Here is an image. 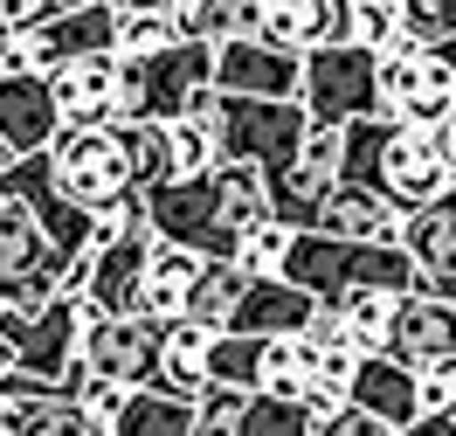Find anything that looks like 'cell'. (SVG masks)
Wrapping results in <instances>:
<instances>
[{
    "label": "cell",
    "instance_id": "6da1fadb",
    "mask_svg": "<svg viewBox=\"0 0 456 436\" xmlns=\"http://www.w3.org/2000/svg\"><path fill=\"white\" fill-rule=\"evenodd\" d=\"M346 187H367V194H380L395 208L401 222H415V215H428V208H443L456 194V174L443 167L428 132L367 118V125L346 132Z\"/></svg>",
    "mask_w": 456,
    "mask_h": 436
},
{
    "label": "cell",
    "instance_id": "7a4b0ae2",
    "mask_svg": "<svg viewBox=\"0 0 456 436\" xmlns=\"http://www.w3.org/2000/svg\"><path fill=\"white\" fill-rule=\"evenodd\" d=\"M284 284H297L318 305H346L360 291H380V298H415L422 277L401 243H332V235H290L284 257Z\"/></svg>",
    "mask_w": 456,
    "mask_h": 436
},
{
    "label": "cell",
    "instance_id": "3957f363",
    "mask_svg": "<svg viewBox=\"0 0 456 436\" xmlns=\"http://www.w3.org/2000/svg\"><path fill=\"white\" fill-rule=\"evenodd\" d=\"M84 333H90V305L77 291H62L42 312H7L0 319V340L14 347V374L62 388V395L84 388Z\"/></svg>",
    "mask_w": 456,
    "mask_h": 436
},
{
    "label": "cell",
    "instance_id": "277c9868",
    "mask_svg": "<svg viewBox=\"0 0 456 436\" xmlns=\"http://www.w3.org/2000/svg\"><path fill=\"white\" fill-rule=\"evenodd\" d=\"M200 90H215V49L180 42L167 56L118 62V125H180Z\"/></svg>",
    "mask_w": 456,
    "mask_h": 436
},
{
    "label": "cell",
    "instance_id": "5b68a950",
    "mask_svg": "<svg viewBox=\"0 0 456 436\" xmlns=\"http://www.w3.org/2000/svg\"><path fill=\"white\" fill-rule=\"evenodd\" d=\"M77 270H84V263H69L56 243H49V229L35 222V208L14 202V194L0 187V291L14 298V312L56 305L62 291H77Z\"/></svg>",
    "mask_w": 456,
    "mask_h": 436
},
{
    "label": "cell",
    "instance_id": "8992f818",
    "mask_svg": "<svg viewBox=\"0 0 456 436\" xmlns=\"http://www.w3.org/2000/svg\"><path fill=\"white\" fill-rule=\"evenodd\" d=\"M215 139H222L228 167H256V174H290V160L312 139V111L305 104H256V97H222L215 111Z\"/></svg>",
    "mask_w": 456,
    "mask_h": 436
},
{
    "label": "cell",
    "instance_id": "52a82bcc",
    "mask_svg": "<svg viewBox=\"0 0 456 436\" xmlns=\"http://www.w3.org/2000/svg\"><path fill=\"white\" fill-rule=\"evenodd\" d=\"M145 222L159 243L173 250H194L200 263H235V229H228V208H222V174L208 180H167L145 194Z\"/></svg>",
    "mask_w": 456,
    "mask_h": 436
},
{
    "label": "cell",
    "instance_id": "ba28073f",
    "mask_svg": "<svg viewBox=\"0 0 456 436\" xmlns=\"http://www.w3.org/2000/svg\"><path fill=\"white\" fill-rule=\"evenodd\" d=\"M312 125H332V132H353L380 118V56L346 42V49H325V56H305V97H297Z\"/></svg>",
    "mask_w": 456,
    "mask_h": 436
},
{
    "label": "cell",
    "instance_id": "9c48e42d",
    "mask_svg": "<svg viewBox=\"0 0 456 436\" xmlns=\"http://www.w3.org/2000/svg\"><path fill=\"white\" fill-rule=\"evenodd\" d=\"M49 160H56V180L62 194L84 208V215H111L125 202H145L139 180H132V160H125V139L111 132H62L49 145Z\"/></svg>",
    "mask_w": 456,
    "mask_h": 436
},
{
    "label": "cell",
    "instance_id": "30bf717a",
    "mask_svg": "<svg viewBox=\"0 0 456 436\" xmlns=\"http://www.w3.org/2000/svg\"><path fill=\"white\" fill-rule=\"evenodd\" d=\"M159 367H167V325L159 319H90L84 333V374L111 381V388H159Z\"/></svg>",
    "mask_w": 456,
    "mask_h": 436
},
{
    "label": "cell",
    "instance_id": "8fae6325",
    "mask_svg": "<svg viewBox=\"0 0 456 436\" xmlns=\"http://www.w3.org/2000/svg\"><path fill=\"white\" fill-rule=\"evenodd\" d=\"M152 222L125 229L118 243H97L90 263L77 270V298L90 305V319H139L145 305V263H152Z\"/></svg>",
    "mask_w": 456,
    "mask_h": 436
},
{
    "label": "cell",
    "instance_id": "7c38bea8",
    "mask_svg": "<svg viewBox=\"0 0 456 436\" xmlns=\"http://www.w3.org/2000/svg\"><path fill=\"white\" fill-rule=\"evenodd\" d=\"M380 118L387 125H408V132H443L456 118V77L450 62L422 49V56L380 62Z\"/></svg>",
    "mask_w": 456,
    "mask_h": 436
},
{
    "label": "cell",
    "instance_id": "4fadbf2b",
    "mask_svg": "<svg viewBox=\"0 0 456 436\" xmlns=\"http://www.w3.org/2000/svg\"><path fill=\"white\" fill-rule=\"evenodd\" d=\"M215 90L222 97H256V104H297L305 97V56L270 49V42H228L215 49Z\"/></svg>",
    "mask_w": 456,
    "mask_h": 436
},
{
    "label": "cell",
    "instance_id": "5bb4252c",
    "mask_svg": "<svg viewBox=\"0 0 456 436\" xmlns=\"http://www.w3.org/2000/svg\"><path fill=\"white\" fill-rule=\"evenodd\" d=\"M62 139V111L49 77H0V152L7 160H42Z\"/></svg>",
    "mask_w": 456,
    "mask_h": 436
},
{
    "label": "cell",
    "instance_id": "9a60e30c",
    "mask_svg": "<svg viewBox=\"0 0 456 436\" xmlns=\"http://www.w3.org/2000/svg\"><path fill=\"white\" fill-rule=\"evenodd\" d=\"M387 360H401L408 374H428V367L456 360V298H428V291L401 298V305H395Z\"/></svg>",
    "mask_w": 456,
    "mask_h": 436
},
{
    "label": "cell",
    "instance_id": "2e32d148",
    "mask_svg": "<svg viewBox=\"0 0 456 436\" xmlns=\"http://www.w3.org/2000/svg\"><path fill=\"white\" fill-rule=\"evenodd\" d=\"M62 132H111L118 125V56H90L49 77Z\"/></svg>",
    "mask_w": 456,
    "mask_h": 436
},
{
    "label": "cell",
    "instance_id": "e0dca14e",
    "mask_svg": "<svg viewBox=\"0 0 456 436\" xmlns=\"http://www.w3.org/2000/svg\"><path fill=\"white\" fill-rule=\"evenodd\" d=\"M0 436H90V423H84V402H77V395L14 374L0 388Z\"/></svg>",
    "mask_w": 456,
    "mask_h": 436
},
{
    "label": "cell",
    "instance_id": "ac0fdd59",
    "mask_svg": "<svg viewBox=\"0 0 456 436\" xmlns=\"http://www.w3.org/2000/svg\"><path fill=\"white\" fill-rule=\"evenodd\" d=\"M312 312H318V298H305V291L284 284V277H263V284L242 291L228 333H235V340H297V333L312 325Z\"/></svg>",
    "mask_w": 456,
    "mask_h": 436
},
{
    "label": "cell",
    "instance_id": "d6986e66",
    "mask_svg": "<svg viewBox=\"0 0 456 436\" xmlns=\"http://www.w3.org/2000/svg\"><path fill=\"white\" fill-rule=\"evenodd\" d=\"M353 408H367L373 423H387V430H415L422 423V374H408L401 360H360L353 367Z\"/></svg>",
    "mask_w": 456,
    "mask_h": 436
},
{
    "label": "cell",
    "instance_id": "ffe728a7",
    "mask_svg": "<svg viewBox=\"0 0 456 436\" xmlns=\"http://www.w3.org/2000/svg\"><path fill=\"white\" fill-rule=\"evenodd\" d=\"M401 250H408V263H415V277H422L428 298H456V194L443 208L415 215V222L401 229Z\"/></svg>",
    "mask_w": 456,
    "mask_h": 436
},
{
    "label": "cell",
    "instance_id": "44dd1931",
    "mask_svg": "<svg viewBox=\"0 0 456 436\" xmlns=\"http://www.w3.org/2000/svg\"><path fill=\"white\" fill-rule=\"evenodd\" d=\"M401 222L395 208L380 202V194H367V187H346L325 202V215H318V235H332V243H401Z\"/></svg>",
    "mask_w": 456,
    "mask_h": 436
},
{
    "label": "cell",
    "instance_id": "7402d4cb",
    "mask_svg": "<svg viewBox=\"0 0 456 436\" xmlns=\"http://www.w3.org/2000/svg\"><path fill=\"white\" fill-rule=\"evenodd\" d=\"M200 270H208V263H200L194 250L152 243V263H145V305H139V312H145V319H159V325L187 319V298H194Z\"/></svg>",
    "mask_w": 456,
    "mask_h": 436
},
{
    "label": "cell",
    "instance_id": "603a6c76",
    "mask_svg": "<svg viewBox=\"0 0 456 436\" xmlns=\"http://www.w3.org/2000/svg\"><path fill=\"white\" fill-rule=\"evenodd\" d=\"M215 340H222V333H208V325H194V319H173L167 325V367H159V388L180 395V402H200V395H208Z\"/></svg>",
    "mask_w": 456,
    "mask_h": 436
},
{
    "label": "cell",
    "instance_id": "cb8c5ba5",
    "mask_svg": "<svg viewBox=\"0 0 456 436\" xmlns=\"http://www.w3.org/2000/svg\"><path fill=\"white\" fill-rule=\"evenodd\" d=\"M187 42V21L180 7H118V62H145V56H167Z\"/></svg>",
    "mask_w": 456,
    "mask_h": 436
},
{
    "label": "cell",
    "instance_id": "d4e9b609",
    "mask_svg": "<svg viewBox=\"0 0 456 436\" xmlns=\"http://www.w3.org/2000/svg\"><path fill=\"white\" fill-rule=\"evenodd\" d=\"M325 374V360L305 347V333L297 340H270L263 347V374H256V395H277V402H305V388Z\"/></svg>",
    "mask_w": 456,
    "mask_h": 436
},
{
    "label": "cell",
    "instance_id": "484cf974",
    "mask_svg": "<svg viewBox=\"0 0 456 436\" xmlns=\"http://www.w3.org/2000/svg\"><path fill=\"white\" fill-rule=\"evenodd\" d=\"M249 284H256V277H249L242 263H208L200 284H194V298H187V319L208 325V333H228V319H235V305H242Z\"/></svg>",
    "mask_w": 456,
    "mask_h": 436
},
{
    "label": "cell",
    "instance_id": "4316f807",
    "mask_svg": "<svg viewBox=\"0 0 456 436\" xmlns=\"http://www.w3.org/2000/svg\"><path fill=\"white\" fill-rule=\"evenodd\" d=\"M111 436H194V402H180L167 388H139Z\"/></svg>",
    "mask_w": 456,
    "mask_h": 436
},
{
    "label": "cell",
    "instance_id": "83f0119b",
    "mask_svg": "<svg viewBox=\"0 0 456 436\" xmlns=\"http://www.w3.org/2000/svg\"><path fill=\"white\" fill-rule=\"evenodd\" d=\"M167 167L173 180H208L222 174V139H215V125H194V118H180V125H167Z\"/></svg>",
    "mask_w": 456,
    "mask_h": 436
},
{
    "label": "cell",
    "instance_id": "f1b7e54d",
    "mask_svg": "<svg viewBox=\"0 0 456 436\" xmlns=\"http://www.w3.org/2000/svg\"><path fill=\"white\" fill-rule=\"evenodd\" d=\"M395 305L401 298H380V291H360V298L339 305V319H346V333H353V353H360V360H380V353H387V340H395Z\"/></svg>",
    "mask_w": 456,
    "mask_h": 436
},
{
    "label": "cell",
    "instance_id": "f546056e",
    "mask_svg": "<svg viewBox=\"0 0 456 436\" xmlns=\"http://www.w3.org/2000/svg\"><path fill=\"white\" fill-rule=\"evenodd\" d=\"M263 347H270V340H235V333H222V340H215V360H208V388H235V395H256Z\"/></svg>",
    "mask_w": 456,
    "mask_h": 436
},
{
    "label": "cell",
    "instance_id": "4dcf8cb0",
    "mask_svg": "<svg viewBox=\"0 0 456 436\" xmlns=\"http://www.w3.org/2000/svg\"><path fill=\"white\" fill-rule=\"evenodd\" d=\"M118 139H125V160H132L139 194H152V187H167V180H173V167H167V125H118Z\"/></svg>",
    "mask_w": 456,
    "mask_h": 436
},
{
    "label": "cell",
    "instance_id": "1f68e13d",
    "mask_svg": "<svg viewBox=\"0 0 456 436\" xmlns=\"http://www.w3.org/2000/svg\"><path fill=\"white\" fill-rule=\"evenodd\" d=\"M235 436H318V423H312V415H305L297 402H277V395H249V408H242Z\"/></svg>",
    "mask_w": 456,
    "mask_h": 436
},
{
    "label": "cell",
    "instance_id": "d6a6232c",
    "mask_svg": "<svg viewBox=\"0 0 456 436\" xmlns=\"http://www.w3.org/2000/svg\"><path fill=\"white\" fill-rule=\"evenodd\" d=\"M401 29L415 35V49L456 42V0H401Z\"/></svg>",
    "mask_w": 456,
    "mask_h": 436
},
{
    "label": "cell",
    "instance_id": "836d02e7",
    "mask_svg": "<svg viewBox=\"0 0 456 436\" xmlns=\"http://www.w3.org/2000/svg\"><path fill=\"white\" fill-rule=\"evenodd\" d=\"M353 42L373 56L387 42H401V0H353Z\"/></svg>",
    "mask_w": 456,
    "mask_h": 436
},
{
    "label": "cell",
    "instance_id": "e575fe53",
    "mask_svg": "<svg viewBox=\"0 0 456 436\" xmlns=\"http://www.w3.org/2000/svg\"><path fill=\"white\" fill-rule=\"evenodd\" d=\"M284 257H290V229H284V222H270V229H256L249 243H242V257H235V263L263 284V277H284Z\"/></svg>",
    "mask_w": 456,
    "mask_h": 436
},
{
    "label": "cell",
    "instance_id": "d590c367",
    "mask_svg": "<svg viewBox=\"0 0 456 436\" xmlns=\"http://www.w3.org/2000/svg\"><path fill=\"white\" fill-rule=\"evenodd\" d=\"M242 408H249V395H235V388H208V395L194 402V436H235Z\"/></svg>",
    "mask_w": 456,
    "mask_h": 436
},
{
    "label": "cell",
    "instance_id": "8d00e7d4",
    "mask_svg": "<svg viewBox=\"0 0 456 436\" xmlns=\"http://www.w3.org/2000/svg\"><path fill=\"white\" fill-rule=\"evenodd\" d=\"M450 408H456V360H443L422 374V415H450Z\"/></svg>",
    "mask_w": 456,
    "mask_h": 436
},
{
    "label": "cell",
    "instance_id": "74e56055",
    "mask_svg": "<svg viewBox=\"0 0 456 436\" xmlns=\"http://www.w3.org/2000/svg\"><path fill=\"white\" fill-rule=\"evenodd\" d=\"M318 436H395V430L373 423L367 408H346V415H332V423H318Z\"/></svg>",
    "mask_w": 456,
    "mask_h": 436
},
{
    "label": "cell",
    "instance_id": "f35d334b",
    "mask_svg": "<svg viewBox=\"0 0 456 436\" xmlns=\"http://www.w3.org/2000/svg\"><path fill=\"white\" fill-rule=\"evenodd\" d=\"M401 436H456V423H450V415H422L415 430H401Z\"/></svg>",
    "mask_w": 456,
    "mask_h": 436
},
{
    "label": "cell",
    "instance_id": "ab89813d",
    "mask_svg": "<svg viewBox=\"0 0 456 436\" xmlns=\"http://www.w3.org/2000/svg\"><path fill=\"white\" fill-rule=\"evenodd\" d=\"M7 42H14V14H7V0H0V62H7Z\"/></svg>",
    "mask_w": 456,
    "mask_h": 436
},
{
    "label": "cell",
    "instance_id": "60d3db41",
    "mask_svg": "<svg viewBox=\"0 0 456 436\" xmlns=\"http://www.w3.org/2000/svg\"><path fill=\"white\" fill-rule=\"evenodd\" d=\"M7 381H14V347L0 340V388H7Z\"/></svg>",
    "mask_w": 456,
    "mask_h": 436
},
{
    "label": "cell",
    "instance_id": "b9f144b4",
    "mask_svg": "<svg viewBox=\"0 0 456 436\" xmlns=\"http://www.w3.org/2000/svg\"><path fill=\"white\" fill-rule=\"evenodd\" d=\"M7 312H14V298H7V291H0V319H7Z\"/></svg>",
    "mask_w": 456,
    "mask_h": 436
},
{
    "label": "cell",
    "instance_id": "7bdbcfd3",
    "mask_svg": "<svg viewBox=\"0 0 456 436\" xmlns=\"http://www.w3.org/2000/svg\"><path fill=\"white\" fill-rule=\"evenodd\" d=\"M450 125H456V118H450Z\"/></svg>",
    "mask_w": 456,
    "mask_h": 436
}]
</instances>
